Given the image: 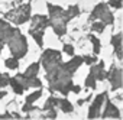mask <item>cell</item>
Returning a JSON list of instances; mask_svg holds the SVG:
<instances>
[{
    "label": "cell",
    "instance_id": "obj_1",
    "mask_svg": "<svg viewBox=\"0 0 123 120\" xmlns=\"http://www.w3.org/2000/svg\"><path fill=\"white\" fill-rule=\"evenodd\" d=\"M84 62L83 56L73 55V59L65 64L61 62L58 67H55L52 71L46 72V80L49 83V91H58L64 96H68L70 91L80 93L81 88L73 84V75L78 70V67Z\"/></svg>",
    "mask_w": 123,
    "mask_h": 120
},
{
    "label": "cell",
    "instance_id": "obj_2",
    "mask_svg": "<svg viewBox=\"0 0 123 120\" xmlns=\"http://www.w3.org/2000/svg\"><path fill=\"white\" fill-rule=\"evenodd\" d=\"M7 45L10 48V52L15 58L20 59L28 52V41L20 33L19 28H12L5 19H0V54L3 46Z\"/></svg>",
    "mask_w": 123,
    "mask_h": 120
},
{
    "label": "cell",
    "instance_id": "obj_3",
    "mask_svg": "<svg viewBox=\"0 0 123 120\" xmlns=\"http://www.w3.org/2000/svg\"><path fill=\"white\" fill-rule=\"evenodd\" d=\"M48 10H49V16H51L49 18V25L52 26V29H54V32L56 33L58 38H62L67 33V23L71 19L80 16V7L77 5L70 6L65 10L61 6L48 3Z\"/></svg>",
    "mask_w": 123,
    "mask_h": 120
},
{
    "label": "cell",
    "instance_id": "obj_4",
    "mask_svg": "<svg viewBox=\"0 0 123 120\" xmlns=\"http://www.w3.org/2000/svg\"><path fill=\"white\" fill-rule=\"evenodd\" d=\"M9 84L16 94H23V91L29 87H42V83L36 75L32 77L26 74H16V77H10Z\"/></svg>",
    "mask_w": 123,
    "mask_h": 120
},
{
    "label": "cell",
    "instance_id": "obj_5",
    "mask_svg": "<svg viewBox=\"0 0 123 120\" xmlns=\"http://www.w3.org/2000/svg\"><path fill=\"white\" fill-rule=\"evenodd\" d=\"M48 25H49V19H48L45 15H36V16H33L32 20H31L29 35L35 39V42H36L41 48H42V45H43V41H42L43 32H45V29L48 28Z\"/></svg>",
    "mask_w": 123,
    "mask_h": 120
},
{
    "label": "cell",
    "instance_id": "obj_6",
    "mask_svg": "<svg viewBox=\"0 0 123 120\" xmlns=\"http://www.w3.org/2000/svg\"><path fill=\"white\" fill-rule=\"evenodd\" d=\"M5 19L10 20L15 25H23L31 19V3L20 5L19 7H15L13 10L7 12L5 15Z\"/></svg>",
    "mask_w": 123,
    "mask_h": 120
},
{
    "label": "cell",
    "instance_id": "obj_7",
    "mask_svg": "<svg viewBox=\"0 0 123 120\" xmlns=\"http://www.w3.org/2000/svg\"><path fill=\"white\" fill-rule=\"evenodd\" d=\"M61 58H62V55H61L59 51H56V49H46V51H43V54L41 56V64L45 68V71L49 72V71H52L55 67H58L61 62H62Z\"/></svg>",
    "mask_w": 123,
    "mask_h": 120
},
{
    "label": "cell",
    "instance_id": "obj_8",
    "mask_svg": "<svg viewBox=\"0 0 123 120\" xmlns=\"http://www.w3.org/2000/svg\"><path fill=\"white\" fill-rule=\"evenodd\" d=\"M98 20V22H103L104 25H113L114 22V18H113V13L110 12L109 6L106 3H98L93 12H91V16H90V20Z\"/></svg>",
    "mask_w": 123,
    "mask_h": 120
},
{
    "label": "cell",
    "instance_id": "obj_9",
    "mask_svg": "<svg viewBox=\"0 0 123 120\" xmlns=\"http://www.w3.org/2000/svg\"><path fill=\"white\" fill-rule=\"evenodd\" d=\"M107 78L111 84V90L116 91L117 88H122V68H117L111 65L110 71L107 72Z\"/></svg>",
    "mask_w": 123,
    "mask_h": 120
},
{
    "label": "cell",
    "instance_id": "obj_10",
    "mask_svg": "<svg viewBox=\"0 0 123 120\" xmlns=\"http://www.w3.org/2000/svg\"><path fill=\"white\" fill-rule=\"evenodd\" d=\"M106 96H107V93H101V94H98V96L94 98V101H93V104H91V107H90V111H88V119H97V117H100L101 104H103Z\"/></svg>",
    "mask_w": 123,
    "mask_h": 120
},
{
    "label": "cell",
    "instance_id": "obj_11",
    "mask_svg": "<svg viewBox=\"0 0 123 120\" xmlns=\"http://www.w3.org/2000/svg\"><path fill=\"white\" fill-rule=\"evenodd\" d=\"M97 62L98 64L91 67L90 74H93L96 81H104V80H107V71L104 70V62L103 61H97Z\"/></svg>",
    "mask_w": 123,
    "mask_h": 120
},
{
    "label": "cell",
    "instance_id": "obj_12",
    "mask_svg": "<svg viewBox=\"0 0 123 120\" xmlns=\"http://www.w3.org/2000/svg\"><path fill=\"white\" fill-rule=\"evenodd\" d=\"M106 100V108H104V113L100 114L103 119H107V117H114V119H120V111L119 108L109 100V98H104Z\"/></svg>",
    "mask_w": 123,
    "mask_h": 120
},
{
    "label": "cell",
    "instance_id": "obj_13",
    "mask_svg": "<svg viewBox=\"0 0 123 120\" xmlns=\"http://www.w3.org/2000/svg\"><path fill=\"white\" fill-rule=\"evenodd\" d=\"M110 43L114 46V52H116L117 59H119V61H122V58H123V55H122V32L117 33V35H114L111 38Z\"/></svg>",
    "mask_w": 123,
    "mask_h": 120
},
{
    "label": "cell",
    "instance_id": "obj_14",
    "mask_svg": "<svg viewBox=\"0 0 123 120\" xmlns=\"http://www.w3.org/2000/svg\"><path fill=\"white\" fill-rule=\"evenodd\" d=\"M56 106H59L61 110H62L64 113H71V111L74 110L73 104H71L67 98H58V104H56Z\"/></svg>",
    "mask_w": 123,
    "mask_h": 120
},
{
    "label": "cell",
    "instance_id": "obj_15",
    "mask_svg": "<svg viewBox=\"0 0 123 120\" xmlns=\"http://www.w3.org/2000/svg\"><path fill=\"white\" fill-rule=\"evenodd\" d=\"M42 97V88L39 87V90L38 91H35V93H32V94H29L28 97H26V103L28 104H33L36 100H39Z\"/></svg>",
    "mask_w": 123,
    "mask_h": 120
},
{
    "label": "cell",
    "instance_id": "obj_16",
    "mask_svg": "<svg viewBox=\"0 0 123 120\" xmlns=\"http://www.w3.org/2000/svg\"><path fill=\"white\" fill-rule=\"evenodd\" d=\"M88 39H90V42L93 43V52H94L96 55H98V54H100V49H101V46H100V41H98L94 35H88Z\"/></svg>",
    "mask_w": 123,
    "mask_h": 120
},
{
    "label": "cell",
    "instance_id": "obj_17",
    "mask_svg": "<svg viewBox=\"0 0 123 120\" xmlns=\"http://www.w3.org/2000/svg\"><path fill=\"white\" fill-rule=\"evenodd\" d=\"M38 71H39V62H33L32 65L28 67V70L25 71V74H26V75H32V77H35V75L38 74Z\"/></svg>",
    "mask_w": 123,
    "mask_h": 120
},
{
    "label": "cell",
    "instance_id": "obj_18",
    "mask_svg": "<svg viewBox=\"0 0 123 120\" xmlns=\"http://www.w3.org/2000/svg\"><path fill=\"white\" fill-rule=\"evenodd\" d=\"M58 104V98L56 97H49L48 100H46V103H45V106H43V108L42 110H51V108H55V106Z\"/></svg>",
    "mask_w": 123,
    "mask_h": 120
},
{
    "label": "cell",
    "instance_id": "obj_19",
    "mask_svg": "<svg viewBox=\"0 0 123 120\" xmlns=\"http://www.w3.org/2000/svg\"><path fill=\"white\" fill-rule=\"evenodd\" d=\"M6 67L7 68H10V70H18V67H19V62H18V58H9V59H6Z\"/></svg>",
    "mask_w": 123,
    "mask_h": 120
},
{
    "label": "cell",
    "instance_id": "obj_20",
    "mask_svg": "<svg viewBox=\"0 0 123 120\" xmlns=\"http://www.w3.org/2000/svg\"><path fill=\"white\" fill-rule=\"evenodd\" d=\"M104 23L103 22H94L93 25H91V30L93 32H97V33H101L103 30H104Z\"/></svg>",
    "mask_w": 123,
    "mask_h": 120
},
{
    "label": "cell",
    "instance_id": "obj_21",
    "mask_svg": "<svg viewBox=\"0 0 123 120\" xmlns=\"http://www.w3.org/2000/svg\"><path fill=\"white\" fill-rule=\"evenodd\" d=\"M86 85H87V87H90V88H96L97 81H96V78L93 77V74H88V77L86 78Z\"/></svg>",
    "mask_w": 123,
    "mask_h": 120
},
{
    "label": "cell",
    "instance_id": "obj_22",
    "mask_svg": "<svg viewBox=\"0 0 123 120\" xmlns=\"http://www.w3.org/2000/svg\"><path fill=\"white\" fill-rule=\"evenodd\" d=\"M9 75L7 74H2L0 72V88H5L6 85H9Z\"/></svg>",
    "mask_w": 123,
    "mask_h": 120
},
{
    "label": "cell",
    "instance_id": "obj_23",
    "mask_svg": "<svg viewBox=\"0 0 123 120\" xmlns=\"http://www.w3.org/2000/svg\"><path fill=\"white\" fill-rule=\"evenodd\" d=\"M83 59H84V62L87 64V65H93L94 62H97V56H83Z\"/></svg>",
    "mask_w": 123,
    "mask_h": 120
},
{
    "label": "cell",
    "instance_id": "obj_24",
    "mask_svg": "<svg viewBox=\"0 0 123 120\" xmlns=\"http://www.w3.org/2000/svg\"><path fill=\"white\" fill-rule=\"evenodd\" d=\"M109 5L114 9H122V0H109Z\"/></svg>",
    "mask_w": 123,
    "mask_h": 120
},
{
    "label": "cell",
    "instance_id": "obj_25",
    "mask_svg": "<svg viewBox=\"0 0 123 120\" xmlns=\"http://www.w3.org/2000/svg\"><path fill=\"white\" fill-rule=\"evenodd\" d=\"M64 51H65V54H68V55H74V46L73 45H70V43H67V45H64Z\"/></svg>",
    "mask_w": 123,
    "mask_h": 120
},
{
    "label": "cell",
    "instance_id": "obj_26",
    "mask_svg": "<svg viewBox=\"0 0 123 120\" xmlns=\"http://www.w3.org/2000/svg\"><path fill=\"white\" fill-rule=\"evenodd\" d=\"M36 108H38V107H35V106H32V104H28V103H26V104L23 106V108H22V110H23L25 113H29V111H32V110H36Z\"/></svg>",
    "mask_w": 123,
    "mask_h": 120
},
{
    "label": "cell",
    "instance_id": "obj_27",
    "mask_svg": "<svg viewBox=\"0 0 123 120\" xmlns=\"http://www.w3.org/2000/svg\"><path fill=\"white\" fill-rule=\"evenodd\" d=\"M49 113L45 116V117H51V119H55L56 117V111H55V108H51V110H48Z\"/></svg>",
    "mask_w": 123,
    "mask_h": 120
},
{
    "label": "cell",
    "instance_id": "obj_28",
    "mask_svg": "<svg viewBox=\"0 0 123 120\" xmlns=\"http://www.w3.org/2000/svg\"><path fill=\"white\" fill-rule=\"evenodd\" d=\"M6 90H2V91H0V98H3V97H6Z\"/></svg>",
    "mask_w": 123,
    "mask_h": 120
}]
</instances>
